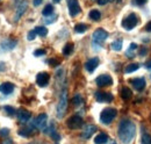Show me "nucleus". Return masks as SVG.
Here are the masks:
<instances>
[{"label":"nucleus","instance_id":"1","mask_svg":"<svg viewBox=\"0 0 151 144\" xmlns=\"http://www.w3.org/2000/svg\"><path fill=\"white\" fill-rule=\"evenodd\" d=\"M136 135V126L130 120H122L119 125V138L123 144H129Z\"/></svg>","mask_w":151,"mask_h":144},{"label":"nucleus","instance_id":"2","mask_svg":"<svg viewBox=\"0 0 151 144\" xmlns=\"http://www.w3.org/2000/svg\"><path fill=\"white\" fill-rule=\"evenodd\" d=\"M66 108H68V92L64 89L59 95V101L57 105V117L58 119H62L64 116Z\"/></svg>","mask_w":151,"mask_h":144},{"label":"nucleus","instance_id":"3","mask_svg":"<svg viewBox=\"0 0 151 144\" xmlns=\"http://www.w3.org/2000/svg\"><path fill=\"white\" fill-rule=\"evenodd\" d=\"M116 115H117V110L115 108H106L100 114V121L104 125H109L115 119Z\"/></svg>","mask_w":151,"mask_h":144},{"label":"nucleus","instance_id":"4","mask_svg":"<svg viewBox=\"0 0 151 144\" xmlns=\"http://www.w3.org/2000/svg\"><path fill=\"white\" fill-rule=\"evenodd\" d=\"M137 23H138V19L136 17V14H129L127 18L123 19V21H122V27L124 28V29H127V30H132V28H135L136 26H137Z\"/></svg>","mask_w":151,"mask_h":144},{"label":"nucleus","instance_id":"5","mask_svg":"<svg viewBox=\"0 0 151 144\" xmlns=\"http://www.w3.org/2000/svg\"><path fill=\"white\" fill-rule=\"evenodd\" d=\"M83 123H84L83 117H81L80 115H78V114L72 115V116L66 121V126L69 127L70 129H78V128H80V127L83 126Z\"/></svg>","mask_w":151,"mask_h":144},{"label":"nucleus","instance_id":"6","mask_svg":"<svg viewBox=\"0 0 151 144\" xmlns=\"http://www.w3.org/2000/svg\"><path fill=\"white\" fill-rule=\"evenodd\" d=\"M47 122H48V115L47 114H40L34 121V126L42 131H47Z\"/></svg>","mask_w":151,"mask_h":144},{"label":"nucleus","instance_id":"7","mask_svg":"<svg viewBox=\"0 0 151 144\" xmlns=\"http://www.w3.org/2000/svg\"><path fill=\"white\" fill-rule=\"evenodd\" d=\"M95 83L99 87H104V86H109L113 84V79L109 74H100L99 77H96Z\"/></svg>","mask_w":151,"mask_h":144},{"label":"nucleus","instance_id":"8","mask_svg":"<svg viewBox=\"0 0 151 144\" xmlns=\"http://www.w3.org/2000/svg\"><path fill=\"white\" fill-rule=\"evenodd\" d=\"M68 7H69V13L71 17L78 15L81 11L78 0H68Z\"/></svg>","mask_w":151,"mask_h":144},{"label":"nucleus","instance_id":"9","mask_svg":"<svg viewBox=\"0 0 151 144\" xmlns=\"http://www.w3.org/2000/svg\"><path fill=\"white\" fill-rule=\"evenodd\" d=\"M107 37H108V33L105 29L99 28L93 33V42L94 43H102Z\"/></svg>","mask_w":151,"mask_h":144},{"label":"nucleus","instance_id":"10","mask_svg":"<svg viewBox=\"0 0 151 144\" xmlns=\"http://www.w3.org/2000/svg\"><path fill=\"white\" fill-rule=\"evenodd\" d=\"M94 96L98 102H112L114 99L113 94L107 93V92H96Z\"/></svg>","mask_w":151,"mask_h":144},{"label":"nucleus","instance_id":"11","mask_svg":"<svg viewBox=\"0 0 151 144\" xmlns=\"http://www.w3.org/2000/svg\"><path fill=\"white\" fill-rule=\"evenodd\" d=\"M27 7H28V2H27V0H21L19 4H18V6H17L14 21H19V19L22 17V14L26 12Z\"/></svg>","mask_w":151,"mask_h":144},{"label":"nucleus","instance_id":"12","mask_svg":"<svg viewBox=\"0 0 151 144\" xmlns=\"http://www.w3.org/2000/svg\"><path fill=\"white\" fill-rule=\"evenodd\" d=\"M49 79H50V77L47 72H41L36 76V83L41 87H45L49 84Z\"/></svg>","mask_w":151,"mask_h":144},{"label":"nucleus","instance_id":"13","mask_svg":"<svg viewBox=\"0 0 151 144\" xmlns=\"http://www.w3.org/2000/svg\"><path fill=\"white\" fill-rule=\"evenodd\" d=\"M95 131H96V127L93 126V125H87V126H85L83 132H81V137L85 138V140H88Z\"/></svg>","mask_w":151,"mask_h":144},{"label":"nucleus","instance_id":"14","mask_svg":"<svg viewBox=\"0 0 151 144\" xmlns=\"http://www.w3.org/2000/svg\"><path fill=\"white\" fill-rule=\"evenodd\" d=\"M17 44H18V43H17L15 40H5V41L1 42L0 47H1L2 50H5V51H9V50L14 49V48L17 47Z\"/></svg>","mask_w":151,"mask_h":144},{"label":"nucleus","instance_id":"15","mask_svg":"<svg viewBox=\"0 0 151 144\" xmlns=\"http://www.w3.org/2000/svg\"><path fill=\"white\" fill-rule=\"evenodd\" d=\"M98 65H99V58L94 57V58H91V59H88V60L86 62V64H85V69L90 72V73H92V72L96 69Z\"/></svg>","mask_w":151,"mask_h":144},{"label":"nucleus","instance_id":"16","mask_svg":"<svg viewBox=\"0 0 151 144\" xmlns=\"http://www.w3.org/2000/svg\"><path fill=\"white\" fill-rule=\"evenodd\" d=\"M17 115H18L19 121H21V122H27V121H29V119H30V116H32L30 112H28V110H26V109H22V108L17 112Z\"/></svg>","mask_w":151,"mask_h":144},{"label":"nucleus","instance_id":"17","mask_svg":"<svg viewBox=\"0 0 151 144\" xmlns=\"http://www.w3.org/2000/svg\"><path fill=\"white\" fill-rule=\"evenodd\" d=\"M132 84L137 91H142L145 87V79H143V78H134L132 80Z\"/></svg>","mask_w":151,"mask_h":144},{"label":"nucleus","instance_id":"18","mask_svg":"<svg viewBox=\"0 0 151 144\" xmlns=\"http://www.w3.org/2000/svg\"><path fill=\"white\" fill-rule=\"evenodd\" d=\"M15 89V86L12 84V83H4L1 86H0V92L2 94H11Z\"/></svg>","mask_w":151,"mask_h":144},{"label":"nucleus","instance_id":"19","mask_svg":"<svg viewBox=\"0 0 151 144\" xmlns=\"http://www.w3.org/2000/svg\"><path fill=\"white\" fill-rule=\"evenodd\" d=\"M34 128H35V126H34V122H33V125H29V126L23 127L22 129H20L19 135L20 136H23V137H28L32 134V131L34 130Z\"/></svg>","mask_w":151,"mask_h":144},{"label":"nucleus","instance_id":"20","mask_svg":"<svg viewBox=\"0 0 151 144\" xmlns=\"http://www.w3.org/2000/svg\"><path fill=\"white\" fill-rule=\"evenodd\" d=\"M108 141V136L105 132H100L99 135H96L94 138L95 144H106Z\"/></svg>","mask_w":151,"mask_h":144},{"label":"nucleus","instance_id":"21","mask_svg":"<svg viewBox=\"0 0 151 144\" xmlns=\"http://www.w3.org/2000/svg\"><path fill=\"white\" fill-rule=\"evenodd\" d=\"M132 96V92L130 91V89L123 87V89L121 90V98H122L123 100H129Z\"/></svg>","mask_w":151,"mask_h":144},{"label":"nucleus","instance_id":"22","mask_svg":"<svg viewBox=\"0 0 151 144\" xmlns=\"http://www.w3.org/2000/svg\"><path fill=\"white\" fill-rule=\"evenodd\" d=\"M52 12H54V6L52 5H47L44 8H43V11H42V14H43V17H50V15H52Z\"/></svg>","mask_w":151,"mask_h":144},{"label":"nucleus","instance_id":"23","mask_svg":"<svg viewBox=\"0 0 151 144\" xmlns=\"http://www.w3.org/2000/svg\"><path fill=\"white\" fill-rule=\"evenodd\" d=\"M138 69H139V64H137V63H132V64H129V65L126 66L124 72H126V73H132V72L136 71V70H138Z\"/></svg>","mask_w":151,"mask_h":144},{"label":"nucleus","instance_id":"24","mask_svg":"<svg viewBox=\"0 0 151 144\" xmlns=\"http://www.w3.org/2000/svg\"><path fill=\"white\" fill-rule=\"evenodd\" d=\"M88 17H90V19H92L93 21H98V20H100V18H101V13L98 9H92L88 13Z\"/></svg>","mask_w":151,"mask_h":144},{"label":"nucleus","instance_id":"25","mask_svg":"<svg viewBox=\"0 0 151 144\" xmlns=\"http://www.w3.org/2000/svg\"><path fill=\"white\" fill-rule=\"evenodd\" d=\"M86 30H87V26H86L85 23H78V24H76V27H75L76 33L83 34V33H85Z\"/></svg>","mask_w":151,"mask_h":144},{"label":"nucleus","instance_id":"26","mask_svg":"<svg viewBox=\"0 0 151 144\" xmlns=\"http://www.w3.org/2000/svg\"><path fill=\"white\" fill-rule=\"evenodd\" d=\"M35 32H36V34L40 35L41 37H45L47 34H48V29L45 28V27H43V26H38L35 28Z\"/></svg>","mask_w":151,"mask_h":144},{"label":"nucleus","instance_id":"27","mask_svg":"<svg viewBox=\"0 0 151 144\" xmlns=\"http://www.w3.org/2000/svg\"><path fill=\"white\" fill-rule=\"evenodd\" d=\"M72 51H73V44H72V43H68V44H65V47L63 48V55H64V56L71 55Z\"/></svg>","mask_w":151,"mask_h":144},{"label":"nucleus","instance_id":"28","mask_svg":"<svg viewBox=\"0 0 151 144\" xmlns=\"http://www.w3.org/2000/svg\"><path fill=\"white\" fill-rule=\"evenodd\" d=\"M122 45H123L122 40H116V41H114L113 43H112V49H113L114 51H120L122 49Z\"/></svg>","mask_w":151,"mask_h":144},{"label":"nucleus","instance_id":"29","mask_svg":"<svg viewBox=\"0 0 151 144\" xmlns=\"http://www.w3.org/2000/svg\"><path fill=\"white\" fill-rule=\"evenodd\" d=\"M136 48H137V45H136L135 43H132V44H130V47H129V49H128V50H127V53H126V56H127V57H129V58H132V57L135 56Z\"/></svg>","mask_w":151,"mask_h":144},{"label":"nucleus","instance_id":"30","mask_svg":"<svg viewBox=\"0 0 151 144\" xmlns=\"http://www.w3.org/2000/svg\"><path fill=\"white\" fill-rule=\"evenodd\" d=\"M72 102H73L75 106H80V105L83 104V98H81V95H80V94H76L75 96L72 98Z\"/></svg>","mask_w":151,"mask_h":144},{"label":"nucleus","instance_id":"31","mask_svg":"<svg viewBox=\"0 0 151 144\" xmlns=\"http://www.w3.org/2000/svg\"><path fill=\"white\" fill-rule=\"evenodd\" d=\"M142 144H151V136L149 134L144 132L142 135Z\"/></svg>","mask_w":151,"mask_h":144},{"label":"nucleus","instance_id":"32","mask_svg":"<svg viewBox=\"0 0 151 144\" xmlns=\"http://www.w3.org/2000/svg\"><path fill=\"white\" fill-rule=\"evenodd\" d=\"M4 110L9 115V116H13V115H15V109L12 107V106H4Z\"/></svg>","mask_w":151,"mask_h":144},{"label":"nucleus","instance_id":"33","mask_svg":"<svg viewBox=\"0 0 151 144\" xmlns=\"http://www.w3.org/2000/svg\"><path fill=\"white\" fill-rule=\"evenodd\" d=\"M36 35H37V34H36L35 29H34V30H30V32L28 33V35H27V38H28L29 41H33V40L36 37Z\"/></svg>","mask_w":151,"mask_h":144},{"label":"nucleus","instance_id":"34","mask_svg":"<svg viewBox=\"0 0 151 144\" xmlns=\"http://www.w3.org/2000/svg\"><path fill=\"white\" fill-rule=\"evenodd\" d=\"M43 55H45V50H43V49H37L34 51V56H36V57L43 56Z\"/></svg>","mask_w":151,"mask_h":144},{"label":"nucleus","instance_id":"35","mask_svg":"<svg viewBox=\"0 0 151 144\" xmlns=\"http://www.w3.org/2000/svg\"><path fill=\"white\" fill-rule=\"evenodd\" d=\"M8 134H9V130H8L7 128H4V129H1V130H0V136H2V137L7 136Z\"/></svg>","mask_w":151,"mask_h":144},{"label":"nucleus","instance_id":"36","mask_svg":"<svg viewBox=\"0 0 151 144\" xmlns=\"http://www.w3.org/2000/svg\"><path fill=\"white\" fill-rule=\"evenodd\" d=\"M49 64L52 65V66H56V65L59 64V62H58L57 59H55V58H52V59H49Z\"/></svg>","mask_w":151,"mask_h":144},{"label":"nucleus","instance_id":"37","mask_svg":"<svg viewBox=\"0 0 151 144\" xmlns=\"http://www.w3.org/2000/svg\"><path fill=\"white\" fill-rule=\"evenodd\" d=\"M113 0H98V4L99 5H101V6H104V5H107L108 2H112Z\"/></svg>","mask_w":151,"mask_h":144},{"label":"nucleus","instance_id":"38","mask_svg":"<svg viewBox=\"0 0 151 144\" xmlns=\"http://www.w3.org/2000/svg\"><path fill=\"white\" fill-rule=\"evenodd\" d=\"M145 1H147V0H134V2H135V4H137L138 6H141V5H143V4L145 2Z\"/></svg>","mask_w":151,"mask_h":144},{"label":"nucleus","instance_id":"39","mask_svg":"<svg viewBox=\"0 0 151 144\" xmlns=\"http://www.w3.org/2000/svg\"><path fill=\"white\" fill-rule=\"evenodd\" d=\"M43 0H33V4H34V6L35 7H37V6H40L41 5V2H42Z\"/></svg>","mask_w":151,"mask_h":144},{"label":"nucleus","instance_id":"40","mask_svg":"<svg viewBox=\"0 0 151 144\" xmlns=\"http://www.w3.org/2000/svg\"><path fill=\"white\" fill-rule=\"evenodd\" d=\"M1 144H13V141L12 140H9V138H7V140H4Z\"/></svg>","mask_w":151,"mask_h":144},{"label":"nucleus","instance_id":"41","mask_svg":"<svg viewBox=\"0 0 151 144\" xmlns=\"http://www.w3.org/2000/svg\"><path fill=\"white\" fill-rule=\"evenodd\" d=\"M147 53H148V50H147L145 48H142V49H141V53H139V55H141V56H144V55H147Z\"/></svg>","mask_w":151,"mask_h":144},{"label":"nucleus","instance_id":"42","mask_svg":"<svg viewBox=\"0 0 151 144\" xmlns=\"http://www.w3.org/2000/svg\"><path fill=\"white\" fill-rule=\"evenodd\" d=\"M145 68H147L148 70H151V59L149 60V62H147V63H145Z\"/></svg>","mask_w":151,"mask_h":144},{"label":"nucleus","instance_id":"43","mask_svg":"<svg viewBox=\"0 0 151 144\" xmlns=\"http://www.w3.org/2000/svg\"><path fill=\"white\" fill-rule=\"evenodd\" d=\"M145 29H147L148 32H151V22H149V23L147 24V27H145Z\"/></svg>","mask_w":151,"mask_h":144},{"label":"nucleus","instance_id":"44","mask_svg":"<svg viewBox=\"0 0 151 144\" xmlns=\"http://www.w3.org/2000/svg\"><path fill=\"white\" fill-rule=\"evenodd\" d=\"M4 69H5V64L4 63H0V71H5Z\"/></svg>","mask_w":151,"mask_h":144},{"label":"nucleus","instance_id":"45","mask_svg":"<svg viewBox=\"0 0 151 144\" xmlns=\"http://www.w3.org/2000/svg\"><path fill=\"white\" fill-rule=\"evenodd\" d=\"M52 1H54V2H56V4H57V2H59L60 0H52Z\"/></svg>","mask_w":151,"mask_h":144},{"label":"nucleus","instance_id":"46","mask_svg":"<svg viewBox=\"0 0 151 144\" xmlns=\"http://www.w3.org/2000/svg\"><path fill=\"white\" fill-rule=\"evenodd\" d=\"M30 144H47V143H30Z\"/></svg>","mask_w":151,"mask_h":144},{"label":"nucleus","instance_id":"47","mask_svg":"<svg viewBox=\"0 0 151 144\" xmlns=\"http://www.w3.org/2000/svg\"><path fill=\"white\" fill-rule=\"evenodd\" d=\"M112 144H116V143H115V142H113V143H112Z\"/></svg>","mask_w":151,"mask_h":144}]
</instances>
